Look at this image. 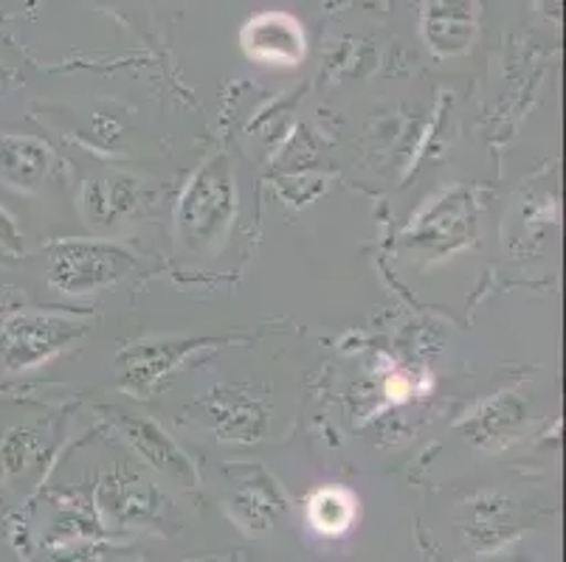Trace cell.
Returning a JSON list of instances; mask_svg holds the SVG:
<instances>
[{"mask_svg": "<svg viewBox=\"0 0 566 562\" xmlns=\"http://www.w3.org/2000/svg\"><path fill=\"white\" fill-rule=\"evenodd\" d=\"M237 216V180L226 155H214L184 189L175 209V234L189 254L218 251Z\"/></svg>", "mask_w": 566, "mask_h": 562, "instance_id": "obj_1", "label": "cell"}, {"mask_svg": "<svg viewBox=\"0 0 566 562\" xmlns=\"http://www.w3.org/2000/svg\"><path fill=\"white\" fill-rule=\"evenodd\" d=\"M136 267L127 247L105 240H65L49 247V282L63 296H91Z\"/></svg>", "mask_w": 566, "mask_h": 562, "instance_id": "obj_2", "label": "cell"}, {"mask_svg": "<svg viewBox=\"0 0 566 562\" xmlns=\"http://www.w3.org/2000/svg\"><path fill=\"white\" fill-rule=\"evenodd\" d=\"M85 321L63 312H14L0 324V365L32 371L85 335Z\"/></svg>", "mask_w": 566, "mask_h": 562, "instance_id": "obj_3", "label": "cell"}, {"mask_svg": "<svg viewBox=\"0 0 566 562\" xmlns=\"http://www.w3.org/2000/svg\"><path fill=\"white\" fill-rule=\"evenodd\" d=\"M476 200L468 189H451L437 198L406 234V247L426 259H446L465 251L476 236Z\"/></svg>", "mask_w": 566, "mask_h": 562, "instance_id": "obj_4", "label": "cell"}, {"mask_svg": "<svg viewBox=\"0 0 566 562\" xmlns=\"http://www.w3.org/2000/svg\"><path fill=\"white\" fill-rule=\"evenodd\" d=\"M206 425L220 442L229 445H254L265 439L271 411L265 400L245 383H218L200 396Z\"/></svg>", "mask_w": 566, "mask_h": 562, "instance_id": "obj_5", "label": "cell"}, {"mask_svg": "<svg viewBox=\"0 0 566 562\" xmlns=\"http://www.w3.org/2000/svg\"><path fill=\"white\" fill-rule=\"evenodd\" d=\"M530 422L527 400L516 391H502V394L491 396L473 409L471 414L462 420L460 433L468 445L476 450H502V447L513 445L524 433Z\"/></svg>", "mask_w": 566, "mask_h": 562, "instance_id": "obj_6", "label": "cell"}, {"mask_svg": "<svg viewBox=\"0 0 566 562\" xmlns=\"http://www.w3.org/2000/svg\"><path fill=\"white\" fill-rule=\"evenodd\" d=\"M107 414H113L116 427L125 433V439L130 442V447L144 458V462L153 464L156 470L167 473V476L178 478V481L195 484V478L198 476H195L192 462H189V456L181 450V447L169 439L161 425L118 409H107Z\"/></svg>", "mask_w": 566, "mask_h": 562, "instance_id": "obj_7", "label": "cell"}, {"mask_svg": "<svg viewBox=\"0 0 566 562\" xmlns=\"http://www.w3.org/2000/svg\"><path fill=\"white\" fill-rule=\"evenodd\" d=\"M142 198V183L130 174H102L82 185V214L91 229L113 231L136 214Z\"/></svg>", "mask_w": 566, "mask_h": 562, "instance_id": "obj_8", "label": "cell"}, {"mask_svg": "<svg viewBox=\"0 0 566 562\" xmlns=\"http://www.w3.org/2000/svg\"><path fill=\"white\" fill-rule=\"evenodd\" d=\"M480 29V0H426L423 38L437 56L462 54Z\"/></svg>", "mask_w": 566, "mask_h": 562, "instance_id": "obj_9", "label": "cell"}, {"mask_svg": "<svg viewBox=\"0 0 566 562\" xmlns=\"http://www.w3.org/2000/svg\"><path fill=\"white\" fill-rule=\"evenodd\" d=\"M243 49L260 62L296 65L305 56V31L287 14H256L243 25Z\"/></svg>", "mask_w": 566, "mask_h": 562, "instance_id": "obj_10", "label": "cell"}, {"mask_svg": "<svg viewBox=\"0 0 566 562\" xmlns=\"http://www.w3.org/2000/svg\"><path fill=\"white\" fill-rule=\"evenodd\" d=\"M158 501H161L158 489L150 487L138 473L127 470L125 464H116L99 484V507L118 523H142L156 518Z\"/></svg>", "mask_w": 566, "mask_h": 562, "instance_id": "obj_11", "label": "cell"}, {"mask_svg": "<svg viewBox=\"0 0 566 562\" xmlns=\"http://www.w3.org/2000/svg\"><path fill=\"white\" fill-rule=\"evenodd\" d=\"M195 347H200L198 340H156V343L130 347L122 354V383L147 396V391L175 365H181V360L192 354Z\"/></svg>", "mask_w": 566, "mask_h": 562, "instance_id": "obj_12", "label": "cell"}, {"mask_svg": "<svg viewBox=\"0 0 566 562\" xmlns=\"http://www.w3.org/2000/svg\"><path fill=\"white\" fill-rule=\"evenodd\" d=\"M54 169V152L43 138L0 132V180L14 189H38Z\"/></svg>", "mask_w": 566, "mask_h": 562, "instance_id": "obj_13", "label": "cell"}, {"mask_svg": "<svg viewBox=\"0 0 566 562\" xmlns=\"http://www.w3.org/2000/svg\"><path fill=\"white\" fill-rule=\"evenodd\" d=\"M43 458V433L34 425L9 427L0 442V467L7 476H23Z\"/></svg>", "mask_w": 566, "mask_h": 562, "instance_id": "obj_14", "label": "cell"}, {"mask_svg": "<svg viewBox=\"0 0 566 562\" xmlns=\"http://www.w3.org/2000/svg\"><path fill=\"white\" fill-rule=\"evenodd\" d=\"M311 523L316 526L318 532H327V534H338L344 532L349 523H353V498L342 489H322L311 498Z\"/></svg>", "mask_w": 566, "mask_h": 562, "instance_id": "obj_15", "label": "cell"}, {"mask_svg": "<svg viewBox=\"0 0 566 562\" xmlns=\"http://www.w3.org/2000/svg\"><path fill=\"white\" fill-rule=\"evenodd\" d=\"M231 503H234L231 509H234L237 518L249 526H256V529L271 526V520H274L276 512L282 509L274 487H245L234 495V501Z\"/></svg>", "mask_w": 566, "mask_h": 562, "instance_id": "obj_16", "label": "cell"}, {"mask_svg": "<svg viewBox=\"0 0 566 562\" xmlns=\"http://www.w3.org/2000/svg\"><path fill=\"white\" fill-rule=\"evenodd\" d=\"M0 247L9 251V254H20L23 251V236H20L18 223H14L12 214L3 205H0Z\"/></svg>", "mask_w": 566, "mask_h": 562, "instance_id": "obj_17", "label": "cell"}, {"mask_svg": "<svg viewBox=\"0 0 566 562\" xmlns=\"http://www.w3.org/2000/svg\"><path fill=\"white\" fill-rule=\"evenodd\" d=\"M7 79H9V71L3 68V65H0V91H3V85H7Z\"/></svg>", "mask_w": 566, "mask_h": 562, "instance_id": "obj_18", "label": "cell"}]
</instances>
